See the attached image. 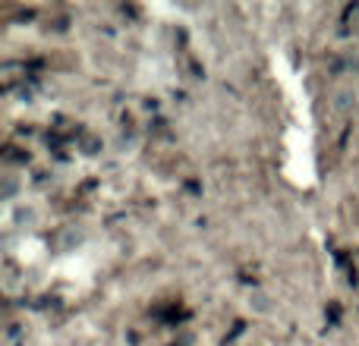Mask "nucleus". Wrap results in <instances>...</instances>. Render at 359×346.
Returning a JSON list of instances; mask_svg holds the SVG:
<instances>
[{
    "label": "nucleus",
    "mask_w": 359,
    "mask_h": 346,
    "mask_svg": "<svg viewBox=\"0 0 359 346\" xmlns=\"http://www.w3.org/2000/svg\"><path fill=\"white\" fill-rule=\"evenodd\" d=\"M32 221H35V211L32 208H19L16 211V223H32Z\"/></svg>",
    "instance_id": "obj_2"
},
{
    "label": "nucleus",
    "mask_w": 359,
    "mask_h": 346,
    "mask_svg": "<svg viewBox=\"0 0 359 346\" xmlns=\"http://www.w3.org/2000/svg\"><path fill=\"white\" fill-rule=\"evenodd\" d=\"M249 305H252V309L259 312V315H268V312H271V305H268V296H265V293H252Z\"/></svg>",
    "instance_id": "obj_1"
}]
</instances>
